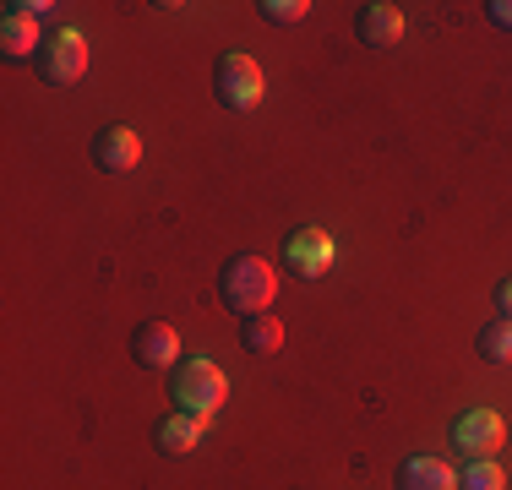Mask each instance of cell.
Segmentation results:
<instances>
[{
    "instance_id": "11",
    "label": "cell",
    "mask_w": 512,
    "mask_h": 490,
    "mask_svg": "<svg viewBox=\"0 0 512 490\" xmlns=\"http://www.w3.org/2000/svg\"><path fill=\"white\" fill-rule=\"evenodd\" d=\"M398 490H458V469L447 458L414 452V458H404V469H398Z\"/></svg>"
},
{
    "instance_id": "16",
    "label": "cell",
    "mask_w": 512,
    "mask_h": 490,
    "mask_svg": "<svg viewBox=\"0 0 512 490\" xmlns=\"http://www.w3.org/2000/svg\"><path fill=\"white\" fill-rule=\"evenodd\" d=\"M262 22H273V28H295V22H306L311 0H262Z\"/></svg>"
},
{
    "instance_id": "14",
    "label": "cell",
    "mask_w": 512,
    "mask_h": 490,
    "mask_svg": "<svg viewBox=\"0 0 512 490\" xmlns=\"http://www.w3.org/2000/svg\"><path fill=\"white\" fill-rule=\"evenodd\" d=\"M480 360H491V365L512 360V322H507V316H496V322L480 327Z\"/></svg>"
},
{
    "instance_id": "19",
    "label": "cell",
    "mask_w": 512,
    "mask_h": 490,
    "mask_svg": "<svg viewBox=\"0 0 512 490\" xmlns=\"http://www.w3.org/2000/svg\"><path fill=\"white\" fill-rule=\"evenodd\" d=\"M496 305H502V316L512 322V278H502V284H496Z\"/></svg>"
},
{
    "instance_id": "2",
    "label": "cell",
    "mask_w": 512,
    "mask_h": 490,
    "mask_svg": "<svg viewBox=\"0 0 512 490\" xmlns=\"http://www.w3.org/2000/svg\"><path fill=\"white\" fill-rule=\"evenodd\" d=\"M169 398H175V409L213 420V414L229 403V376L218 371L207 354H197V360H180L175 371H169Z\"/></svg>"
},
{
    "instance_id": "12",
    "label": "cell",
    "mask_w": 512,
    "mask_h": 490,
    "mask_svg": "<svg viewBox=\"0 0 512 490\" xmlns=\"http://www.w3.org/2000/svg\"><path fill=\"white\" fill-rule=\"evenodd\" d=\"M39 49H44V39H39V22H28V17H0V55L11 60V66H22V60H39Z\"/></svg>"
},
{
    "instance_id": "6",
    "label": "cell",
    "mask_w": 512,
    "mask_h": 490,
    "mask_svg": "<svg viewBox=\"0 0 512 490\" xmlns=\"http://www.w3.org/2000/svg\"><path fill=\"white\" fill-rule=\"evenodd\" d=\"M453 447L463 452V458H496V452L507 447V425L496 409H469L453 420Z\"/></svg>"
},
{
    "instance_id": "5",
    "label": "cell",
    "mask_w": 512,
    "mask_h": 490,
    "mask_svg": "<svg viewBox=\"0 0 512 490\" xmlns=\"http://www.w3.org/2000/svg\"><path fill=\"white\" fill-rule=\"evenodd\" d=\"M39 77L55 82V88H77L88 77V39L77 28H55L39 49Z\"/></svg>"
},
{
    "instance_id": "8",
    "label": "cell",
    "mask_w": 512,
    "mask_h": 490,
    "mask_svg": "<svg viewBox=\"0 0 512 490\" xmlns=\"http://www.w3.org/2000/svg\"><path fill=\"white\" fill-rule=\"evenodd\" d=\"M93 164H99L104 175H131V169L142 164V137L131 126H104L99 137H93Z\"/></svg>"
},
{
    "instance_id": "3",
    "label": "cell",
    "mask_w": 512,
    "mask_h": 490,
    "mask_svg": "<svg viewBox=\"0 0 512 490\" xmlns=\"http://www.w3.org/2000/svg\"><path fill=\"white\" fill-rule=\"evenodd\" d=\"M213 93H218L224 109L251 115V109L262 104V93H267V77L246 49H229V55H218V66H213Z\"/></svg>"
},
{
    "instance_id": "15",
    "label": "cell",
    "mask_w": 512,
    "mask_h": 490,
    "mask_svg": "<svg viewBox=\"0 0 512 490\" xmlns=\"http://www.w3.org/2000/svg\"><path fill=\"white\" fill-rule=\"evenodd\" d=\"M458 490H507V474H502V463H496V458H474V463H463V474H458Z\"/></svg>"
},
{
    "instance_id": "17",
    "label": "cell",
    "mask_w": 512,
    "mask_h": 490,
    "mask_svg": "<svg viewBox=\"0 0 512 490\" xmlns=\"http://www.w3.org/2000/svg\"><path fill=\"white\" fill-rule=\"evenodd\" d=\"M6 11H11V17H28V22H50L60 6H55V0H11Z\"/></svg>"
},
{
    "instance_id": "10",
    "label": "cell",
    "mask_w": 512,
    "mask_h": 490,
    "mask_svg": "<svg viewBox=\"0 0 512 490\" xmlns=\"http://www.w3.org/2000/svg\"><path fill=\"white\" fill-rule=\"evenodd\" d=\"M398 39H404V11L387 6V0L360 6V44L365 49H393Z\"/></svg>"
},
{
    "instance_id": "9",
    "label": "cell",
    "mask_w": 512,
    "mask_h": 490,
    "mask_svg": "<svg viewBox=\"0 0 512 490\" xmlns=\"http://www.w3.org/2000/svg\"><path fill=\"white\" fill-rule=\"evenodd\" d=\"M207 425H213V420L175 409V414H164V420L153 425V441H158V452H169V458H186V452H197V447H202Z\"/></svg>"
},
{
    "instance_id": "4",
    "label": "cell",
    "mask_w": 512,
    "mask_h": 490,
    "mask_svg": "<svg viewBox=\"0 0 512 490\" xmlns=\"http://www.w3.org/2000/svg\"><path fill=\"white\" fill-rule=\"evenodd\" d=\"M338 262V240L327 235V229L316 224H300L284 235V267L300 278V284H316V278H327V267Z\"/></svg>"
},
{
    "instance_id": "13",
    "label": "cell",
    "mask_w": 512,
    "mask_h": 490,
    "mask_svg": "<svg viewBox=\"0 0 512 490\" xmlns=\"http://www.w3.org/2000/svg\"><path fill=\"white\" fill-rule=\"evenodd\" d=\"M240 349L256 354V360H267V354L284 349V322L278 316H240Z\"/></svg>"
},
{
    "instance_id": "7",
    "label": "cell",
    "mask_w": 512,
    "mask_h": 490,
    "mask_svg": "<svg viewBox=\"0 0 512 490\" xmlns=\"http://www.w3.org/2000/svg\"><path fill=\"white\" fill-rule=\"evenodd\" d=\"M131 360H137L142 371H175L180 365V333L169 322H142L137 333H131Z\"/></svg>"
},
{
    "instance_id": "1",
    "label": "cell",
    "mask_w": 512,
    "mask_h": 490,
    "mask_svg": "<svg viewBox=\"0 0 512 490\" xmlns=\"http://www.w3.org/2000/svg\"><path fill=\"white\" fill-rule=\"evenodd\" d=\"M218 294H224V305L235 316H262L267 305L278 300V273L273 262H262V256L240 251L224 262V273H218Z\"/></svg>"
},
{
    "instance_id": "18",
    "label": "cell",
    "mask_w": 512,
    "mask_h": 490,
    "mask_svg": "<svg viewBox=\"0 0 512 490\" xmlns=\"http://www.w3.org/2000/svg\"><path fill=\"white\" fill-rule=\"evenodd\" d=\"M485 17H491L496 28H507V33H512V0H491V6H485Z\"/></svg>"
}]
</instances>
